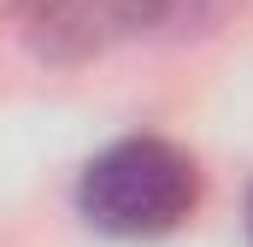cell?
Segmentation results:
<instances>
[{
  "label": "cell",
  "mask_w": 253,
  "mask_h": 247,
  "mask_svg": "<svg viewBox=\"0 0 253 247\" xmlns=\"http://www.w3.org/2000/svg\"><path fill=\"white\" fill-rule=\"evenodd\" d=\"M200 200V171L177 141L124 135L106 153H94L77 177V212L118 242L171 236Z\"/></svg>",
  "instance_id": "cell-1"
},
{
  "label": "cell",
  "mask_w": 253,
  "mask_h": 247,
  "mask_svg": "<svg viewBox=\"0 0 253 247\" xmlns=\"http://www.w3.org/2000/svg\"><path fill=\"white\" fill-rule=\"evenodd\" d=\"M200 0H18L24 41L53 65L94 59L141 30H165L189 18Z\"/></svg>",
  "instance_id": "cell-2"
},
{
  "label": "cell",
  "mask_w": 253,
  "mask_h": 247,
  "mask_svg": "<svg viewBox=\"0 0 253 247\" xmlns=\"http://www.w3.org/2000/svg\"><path fill=\"white\" fill-rule=\"evenodd\" d=\"M248 236H253V200H248Z\"/></svg>",
  "instance_id": "cell-3"
}]
</instances>
